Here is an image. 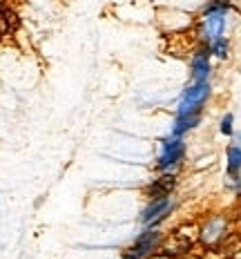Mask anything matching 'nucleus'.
Here are the masks:
<instances>
[{"label": "nucleus", "mask_w": 241, "mask_h": 259, "mask_svg": "<svg viewBox=\"0 0 241 259\" xmlns=\"http://www.w3.org/2000/svg\"><path fill=\"white\" fill-rule=\"evenodd\" d=\"M187 154V145L183 137H165L159 141V154L154 161V168L159 175H179L183 168V161Z\"/></svg>", "instance_id": "1"}, {"label": "nucleus", "mask_w": 241, "mask_h": 259, "mask_svg": "<svg viewBox=\"0 0 241 259\" xmlns=\"http://www.w3.org/2000/svg\"><path fill=\"white\" fill-rule=\"evenodd\" d=\"M210 96H212L210 80H206V83H190L181 92V99L176 103L174 114H203Z\"/></svg>", "instance_id": "2"}, {"label": "nucleus", "mask_w": 241, "mask_h": 259, "mask_svg": "<svg viewBox=\"0 0 241 259\" xmlns=\"http://www.w3.org/2000/svg\"><path fill=\"white\" fill-rule=\"evenodd\" d=\"M163 239L165 237L159 228H146L143 233H138V237L134 239V244L130 248L123 250L121 259H150L152 255L159 252Z\"/></svg>", "instance_id": "3"}, {"label": "nucleus", "mask_w": 241, "mask_h": 259, "mask_svg": "<svg viewBox=\"0 0 241 259\" xmlns=\"http://www.w3.org/2000/svg\"><path fill=\"white\" fill-rule=\"evenodd\" d=\"M228 235H230V221L226 214H210L199 226V241L206 248L221 246L228 239Z\"/></svg>", "instance_id": "4"}, {"label": "nucleus", "mask_w": 241, "mask_h": 259, "mask_svg": "<svg viewBox=\"0 0 241 259\" xmlns=\"http://www.w3.org/2000/svg\"><path fill=\"white\" fill-rule=\"evenodd\" d=\"M226 29H228V14L199 16L197 23H195L197 42H201V45H210L212 40L226 36Z\"/></svg>", "instance_id": "5"}, {"label": "nucleus", "mask_w": 241, "mask_h": 259, "mask_svg": "<svg viewBox=\"0 0 241 259\" xmlns=\"http://www.w3.org/2000/svg\"><path fill=\"white\" fill-rule=\"evenodd\" d=\"M176 203L172 201V197H163V199H150L146 203V208L138 214V224L143 228H159L170 214L174 212Z\"/></svg>", "instance_id": "6"}, {"label": "nucleus", "mask_w": 241, "mask_h": 259, "mask_svg": "<svg viewBox=\"0 0 241 259\" xmlns=\"http://www.w3.org/2000/svg\"><path fill=\"white\" fill-rule=\"evenodd\" d=\"M212 76V56L210 47L197 42V47L192 50L190 58V80L192 83H206Z\"/></svg>", "instance_id": "7"}, {"label": "nucleus", "mask_w": 241, "mask_h": 259, "mask_svg": "<svg viewBox=\"0 0 241 259\" xmlns=\"http://www.w3.org/2000/svg\"><path fill=\"white\" fill-rule=\"evenodd\" d=\"M179 186V177L176 175H159L157 179H152L143 188V197L148 199H163V197H172V192Z\"/></svg>", "instance_id": "8"}, {"label": "nucleus", "mask_w": 241, "mask_h": 259, "mask_svg": "<svg viewBox=\"0 0 241 259\" xmlns=\"http://www.w3.org/2000/svg\"><path fill=\"white\" fill-rule=\"evenodd\" d=\"M203 121V114H174L172 121V137H185L187 132L197 130Z\"/></svg>", "instance_id": "9"}, {"label": "nucleus", "mask_w": 241, "mask_h": 259, "mask_svg": "<svg viewBox=\"0 0 241 259\" xmlns=\"http://www.w3.org/2000/svg\"><path fill=\"white\" fill-rule=\"evenodd\" d=\"M20 20H18V14L14 12V7L5 0H0V31L3 34H14L18 29Z\"/></svg>", "instance_id": "10"}, {"label": "nucleus", "mask_w": 241, "mask_h": 259, "mask_svg": "<svg viewBox=\"0 0 241 259\" xmlns=\"http://www.w3.org/2000/svg\"><path fill=\"white\" fill-rule=\"evenodd\" d=\"M226 177H241V145L237 143L226 148Z\"/></svg>", "instance_id": "11"}, {"label": "nucleus", "mask_w": 241, "mask_h": 259, "mask_svg": "<svg viewBox=\"0 0 241 259\" xmlns=\"http://www.w3.org/2000/svg\"><path fill=\"white\" fill-rule=\"evenodd\" d=\"M208 47H210V56L212 58H217V61H228L230 50H232V42H230L228 36H221V38L212 40Z\"/></svg>", "instance_id": "12"}, {"label": "nucleus", "mask_w": 241, "mask_h": 259, "mask_svg": "<svg viewBox=\"0 0 241 259\" xmlns=\"http://www.w3.org/2000/svg\"><path fill=\"white\" fill-rule=\"evenodd\" d=\"M219 132L228 139L234 134V114L232 112H226V114L221 116V121H219Z\"/></svg>", "instance_id": "13"}, {"label": "nucleus", "mask_w": 241, "mask_h": 259, "mask_svg": "<svg viewBox=\"0 0 241 259\" xmlns=\"http://www.w3.org/2000/svg\"><path fill=\"white\" fill-rule=\"evenodd\" d=\"M230 143H237V145H241V130H234V134L230 137Z\"/></svg>", "instance_id": "14"}, {"label": "nucleus", "mask_w": 241, "mask_h": 259, "mask_svg": "<svg viewBox=\"0 0 241 259\" xmlns=\"http://www.w3.org/2000/svg\"><path fill=\"white\" fill-rule=\"evenodd\" d=\"M0 36H3V31H0Z\"/></svg>", "instance_id": "15"}]
</instances>
